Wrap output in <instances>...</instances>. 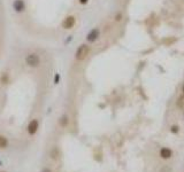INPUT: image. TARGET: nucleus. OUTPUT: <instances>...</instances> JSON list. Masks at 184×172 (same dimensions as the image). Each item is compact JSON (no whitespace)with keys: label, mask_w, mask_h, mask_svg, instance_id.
<instances>
[{"label":"nucleus","mask_w":184,"mask_h":172,"mask_svg":"<svg viewBox=\"0 0 184 172\" xmlns=\"http://www.w3.org/2000/svg\"><path fill=\"white\" fill-rule=\"evenodd\" d=\"M25 63L29 65V67H32V68H36L40 64V59L39 56L36 54V53H31V54H28L27 58H25Z\"/></svg>","instance_id":"nucleus-1"},{"label":"nucleus","mask_w":184,"mask_h":172,"mask_svg":"<svg viewBox=\"0 0 184 172\" xmlns=\"http://www.w3.org/2000/svg\"><path fill=\"white\" fill-rule=\"evenodd\" d=\"M89 52H90V47L88 45H81L76 51V60H78V61L84 60L88 56Z\"/></svg>","instance_id":"nucleus-2"},{"label":"nucleus","mask_w":184,"mask_h":172,"mask_svg":"<svg viewBox=\"0 0 184 172\" xmlns=\"http://www.w3.org/2000/svg\"><path fill=\"white\" fill-rule=\"evenodd\" d=\"M38 121L37 119H32L30 121V123H29V125H28V133L30 134V135H33V134H36L37 133V131H38Z\"/></svg>","instance_id":"nucleus-3"},{"label":"nucleus","mask_w":184,"mask_h":172,"mask_svg":"<svg viewBox=\"0 0 184 172\" xmlns=\"http://www.w3.org/2000/svg\"><path fill=\"white\" fill-rule=\"evenodd\" d=\"M99 34H100V31H99L98 29H93V30H91V31L88 33L86 40H88L89 43H94V41L99 38Z\"/></svg>","instance_id":"nucleus-4"},{"label":"nucleus","mask_w":184,"mask_h":172,"mask_svg":"<svg viewBox=\"0 0 184 172\" xmlns=\"http://www.w3.org/2000/svg\"><path fill=\"white\" fill-rule=\"evenodd\" d=\"M75 25V17L74 16H68L63 21V28L64 29H70Z\"/></svg>","instance_id":"nucleus-5"},{"label":"nucleus","mask_w":184,"mask_h":172,"mask_svg":"<svg viewBox=\"0 0 184 172\" xmlns=\"http://www.w3.org/2000/svg\"><path fill=\"white\" fill-rule=\"evenodd\" d=\"M13 7H14V9L16 12L21 13V12H23L25 9V4H24L23 0H15L14 4H13Z\"/></svg>","instance_id":"nucleus-6"},{"label":"nucleus","mask_w":184,"mask_h":172,"mask_svg":"<svg viewBox=\"0 0 184 172\" xmlns=\"http://www.w3.org/2000/svg\"><path fill=\"white\" fill-rule=\"evenodd\" d=\"M160 156L163 159H168L173 156V152H171V149H169L167 147H163L160 149Z\"/></svg>","instance_id":"nucleus-7"},{"label":"nucleus","mask_w":184,"mask_h":172,"mask_svg":"<svg viewBox=\"0 0 184 172\" xmlns=\"http://www.w3.org/2000/svg\"><path fill=\"white\" fill-rule=\"evenodd\" d=\"M8 147V140L6 137L0 135V149H5Z\"/></svg>","instance_id":"nucleus-8"},{"label":"nucleus","mask_w":184,"mask_h":172,"mask_svg":"<svg viewBox=\"0 0 184 172\" xmlns=\"http://www.w3.org/2000/svg\"><path fill=\"white\" fill-rule=\"evenodd\" d=\"M51 158H53V159H57L59 155H60V152H59V148L58 147H54L52 150H51Z\"/></svg>","instance_id":"nucleus-9"},{"label":"nucleus","mask_w":184,"mask_h":172,"mask_svg":"<svg viewBox=\"0 0 184 172\" xmlns=\"http://www.w3.org/2000/svg\"><path fill=\"white\" fill-rule=\"evenodd\" d=\"M67 123H68V117L67 116H63V117L60 118V125L61 126H66Z\"/></svg>","instance_id":"nucleus-10"},{"label":"nucleus","mask_w":184,"mask_h":172,"mask_svg":"<svg viewBox=\"0 0 184 172\" xmlns=\"http://www.w3.org/2000/svg\"><path fill=\"white\" fill-rule=\"evenodd\" d=\"M177 106H178L180 108H182V109H184V95H182V96H181V98L178 99Z\"/></svg>","instance_id":"nucleus-11"},{"label":"nucleus","mask_w":184,"mask_h":172,"mask_svg":"<svg viewBox=\"0 0 184 172\" xmlns=\"http://www.w3.org/2000/svg\"><path fill=\"white\" fill-rule=\"evenodd\" d=\"M171 132H173V133H177V132H178V126L177 125L171 126Z\"/></svg>","instance_id":"nucleus-12"},{"label":"nucleus","mask_w":184,"mask_h":172,"mask_svg":"<svg viewBox=\"0 0 184 172\" xmlns=\"http://www.w3.org/2000/svg\"><path fill=\"white\" fill-rule=\"evenodd\" d=\"M42 172H52V171H51L48 168H45V169H43V171H42Z\"/></svg>","instance_id":"nucleus-13"},{"label":"nucleus","mask_w":184,"mask_h":172,"mask_svg":"<svg viewBox=\"0 0 184 172\" xmlns=\"http://www.w3.org/2000/svg\"><path fill=\"white\" fill-rule=\"evenodd\" d=\"M88 1H89V0H79V2H81V4H86Z\"/></svg>","instance_id":"nucleus-14"},{"label":"nucleus","mask_w":184,"mask_h":172,"mask_svg":"<svg viewBox=\"0 0 184 172\" xmlns=\"http://www.w3.org/2000/svg\"><path fill=\"white\" fill-rule=\"evenodd\" d=\"M182 92H183V95H184V83H183V86H182Z\"/></svg>","instance_id":"nucleus-15"},{"label":"nucleus","mask_w":184,"mask_h":172,"mask_svg":"<svg viewBox=\"0 0 184 172\" xmlns=\"http://www.w3.org/2000/svg\"><path fill=\"white\" fill-rule=\"evenodd\" d=\"M0 172H6V171H1V170H0Z\"/></svg>","instance_id":"nucleus-16"}]
</instances>
